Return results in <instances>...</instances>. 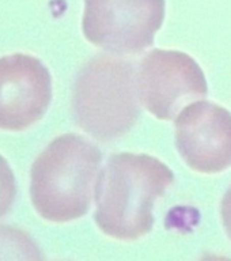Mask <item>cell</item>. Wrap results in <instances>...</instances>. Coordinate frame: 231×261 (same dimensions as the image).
Returning <instances> with one entry per match:
<instances>
[{
    "mask_svg": "<svg viewBox=\"0 0 231 261\" xmlns=\"http://www.w3.org/2000/svg\"><path fill=\"white\" fill-rule=\"evenodd\" d=\"M34 241L24 231L11 226H0V260L40 258Z\"/></svg>",
    "mask_w": 231,
    "mask_h": 261,
    "instance_id": "ba28073f",
    "label": "cell"
},
{
    "mask_svg": "<svg viewBox=\"0 0 231 261\" xmlns=\"http://www.w3.org/2000/svg\"><path fill=\"white\" fill-rule=\"evenodd\" d=\"M101 152L79 135L50 142L32 166L30 196L36 211L50 222H71L89 211Z\"/></svg>",
    "mask_w": 231,
    "mask_h": 261,
    "instance_id": "7a4b0ae2",
    "label": "cell"
},
{
    "mask_svg": "<svg viewBox=\"0 0 231 261\" xmlns=\"http://www.w3.org/2000/svg\"><path fill=\"white\" fill-rule=\"evenodd\" d=\"M175 144L188 166L215 174L231 166V113L207 101L184 108L175 121Z\"/></svg>",
    "mask_w": 231,
    "mask_h": 261,
    "instance_id": "8992f818",
    "label": "cell"
},
{
    "mask_svg": "<svg viewBox=\"0 0 231 261\" xmlns=\"http://www.w3.org/2000/svg\"><path fill=\"white\" fill-rule=\"evenodd\" d=\"M15 196V177L7 161L0 155V218H3L11 210Z\"/></svg>",
    "mask_w": 231,
    "mask_h": 261,
    "instance_id": "9c48e42d",
    "label": "cell"
},
{
    "mask_svg": "<svg viewBox=\"0 0 231 261\" xmlns=\"http://www.w3.org/2000/svg\"><path fill=\"white\" fill-rule=\"evenodd\" d=\"M72 109L78 125L99 142L126 134L139 116L130 64L112 56L90 60L78 75Z\"/></svg>",
    "mask_w": 231,
    "mask_h": 261,
    "instance_id": "3957f363",
    "label": "cell"
},
{
    "mask_svg": "<svg viewBox=\"0 0 231 261\" xmlns=\"http://www.w3.org/2000/svg\"><path fill=\"white\" fill-rule=\"evenodd\" d=\"M220 212H222V219H223L226 232H227L228 238L231 240V188L226 192V195H224L223 200H222Z\"/></svg>",
    "mask_w": 231,
    "mask_h": 261,
    "instance_id": "30bf717a",
    "label": "cell"
},
{
    "mask_svg": "<svg viewBox=\"0 0 231 261\" xmlns=\"http://www.w3.org/2000/svg\"><path fill=\"white\" fill-rule=\"evenodd\" d=\"M165 0H85L82 28L93 45L117 55L151 46L165 20Z\"/></svg>",
    "mask_w": 231,
    "mask_h": 261,
    "instance_id": "277c9868",
    "label": "cell"
},
{
    "mask_svg": "<svg viewBox=\"0 0 231 261\" xmlns=\"http://www.w3.org/2000/svg\"><path fill=\"white\" fill-rule=\"evenodd\" d=\"M173 182V171L154 156L113 155L95 184V223L112 238L139 240L152 228L155 201Z\"/></svg>",
    "mask_w": 231,
    "mask_h": 261,
    "instance_id": "6da1fadb",
    "label": "cell"
},
{
    "mask_svg": "<svg viewBox=\"0 0 231 261\" xmlns=\"http://www.w3.org/2000/svg\"><path fill=\"white\" fill-rule=\"evenodd\" d=\"M136 90L151 114L171 120L189 102L206 97L208 87L203 71L189 55L154 49L140 61Z\"/></svg>",
    "mask_w": 231,
    "mask_h": 261,
    "instance_id": "5b68a950",
    "label": "cell"
},
{
    "mask_svg": "<svg viewBox=\"0 0 231 261\" xmlns=\"http://www.w3.org/2000/svg\"><path fill=\"white\" fill-rule=\"evenodd\" d=\"M52 98V79L37 57H0V129L20 132L42 118Z\"/></svg>",
    "mask_w": 231,
    "mask_h": 261,
    "instance_id": "52a82bcc",
    "label": "cell"
}]
</instances>
